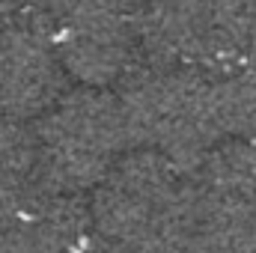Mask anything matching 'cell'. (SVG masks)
Returning <instances> with one entry per match:
<instances>
[{"mask_svg":"<svg viewBox=\"0 0 256 253\" xmlns=\"http://www.w3.org/2000/svg\"><path fill=\"white\" fill-rule=\"evenodd\" d=\"M116 96L131 146L158 149L188 173L224 140L212 74L140 60L120 80Z\"/></svg>","mask_w":256,"mask_h":253,"instance_id":"1","label":"cell"},{"mask_svg":"<svg viewBox=\"0 0 256 253\" xmlns=\"http://www.w3.org/2000/svg\"><path fill=\"white\" fill-rule=\"evenodd\" d=\"M33 131L39 143L33 179L74 194L96 190L114 161L131 146L122 102L104 86L63 92Z\"/></svg>","mask_w":256,"mask_h":253,"instance_id":"2","label":"cell"},{"mask_svg":"<svg viewBox=\"0 0 256 253\" xmlns=\"http://www.w3.org/2000/svg\"><path fill=\"white\" fill-rule=\"evenodd\" d=\"M134 27L143 60L224 74L244 57L256 18L248 0H149Z\"/></svg>","mask_w":256,"mask_h":253,"instance_id":"3","label":"cell"},{"mask_svg":"<svg viewBox=\"0 0 256 253\" xmlns=\"http://www.w3.org/2000/svg\"><path fill=\"white\" fill-rule=\"evenodd\" d=\"M66 68L54 48V24L33 18L0 30V110L39 120L63 96Z\"/></svg>","mask_w":256,"mask_h":253,"instance_id":"4","label":"cell"},{"mask_svg":"<svg viewBox=\"0 0 256 253\" xmlns=\"http://www.w3.org/2000/svg\"><path fill=\"white\" fill-rule=\"evenodd\" d=\"M54 48L66 74H72L80 86L108 90L143 60L134 21L98 12H84L57 21Z\"/></svg>","mask_w":256,"mask_h":253,"instance_id":"5","label":"cell"},{"mask_svg":"<svg viewBox=\"0 0 256 253\" xmlns=\"http://www.w3.org/2000/svg\"><path fill=\"white\" fill-rule=\"evenodd\" d=\"M179 253H256V208L218 200L194 182Z\"/></svg>","mask_w":256,"mask_h":253,"instance_id":"6","label":"cell"},{"mask_svg":"<svg viewBox=\"0 0 256 253\" xmlns=\"http://www.w3.org/2000/svg\"><path fill=\"white\" fill-rule=\"evenodd\" d=\"M39 143L24 120L0 110V188L21 190L36 173Z\"/></svg>","mask_w":256,"mask_h":253,"instance_id":"7","label":"cell"},{"mask_svg":"<svg viewBox=\"0 0 256 253\" xmlns=\"http://www.w3.org/2000/svg\"><path fill=\"white\" fill-rule=\"evenodd\" d=\"M33 18H45L39 12V0H0V30L27 24Z\"/></svg>","mask_w":256,"mask_h":253,"instance_id":"8","label":"cell"},{"mask_svg":"<svg viewBox=\"0 0 256 253\" xmlns=\"http://www.w3.org/2000/svg\"><path fill=\"white\" fill-rule=\"evenodd\" d=\"M248 6H250V12H254V18H256V0H248Z\"/></svg>","mask_w":256,"mask_h":253,"instance_id":"9","label":"cell"}]
</instances>
